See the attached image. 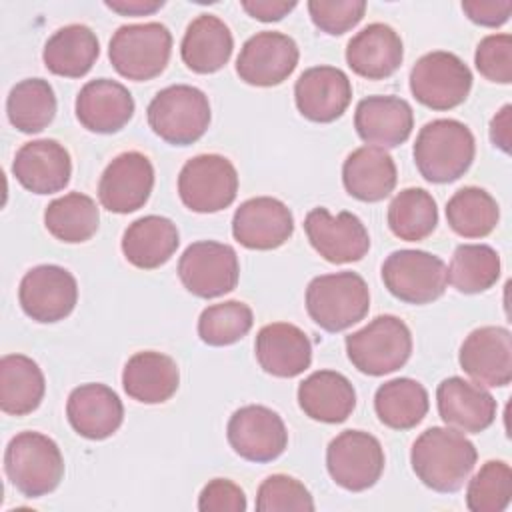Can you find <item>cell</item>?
<instances>
[{
  "instance_id": "1",
  "label": "cell",
  "mask_w": 512,
  "mask_h": 512,
  "mask_svg": "<svg viewBox=\"0 0 512 512\" xmlns=\"http://www.w3.org/2000/svg\"><path fill=\"white\" fill-rule=\"evenodd\" d=\"M474 444L454 428L432 426L412 444L410 464L418 480L436 492H456L476 466Z\"/></svg>"
},
{
  "instance_id": "2",
  "label": "cell",
  "mask_w": 512,
  "mask_h": 512,
  "mask_svg": "<svg viewBox=\"0 0 512 512\" xmlns=\"http://www.w3.org/2000/svg\"><path fill=\"white\" fill-rule=\"evenodd\" d=\"M414 162L424 180L448 184L468 172L476 154L474 134L454 118L424 124L414 142Z\"/></svg>"
},
{
  "instance_id": "3",
  "label": "cell",
  "mask_w": 512,
  "mask_h": 512,
  "mask_svg": "<svg viewBox=\"0 0 512 512\" xmlns=\"http://www.w3.org/2000/svg\"><path fill=\"white\" fill-rule=\"evenodd\" d=\"M4 470L22 496L40 498L58 488L64 476V458L50 436L28 430L8 442Z\"/></svg>"
},
{
  "instance_id": "4",
  "label": "cell",
  "mask_w": 512,
  "mask_h": 512,
  "mask_svg": "<svg viewBox=\"0 0 512 512\" xmlns=\"http://www.w3.org/2000/svg\"><path fill=\"white\" fill-rule=\"evenodd\" d=\"M306 310L322 330L342 332L368 314V284L350 270L316 276L306 288Z\"/></svg>"
},
{
  "instance_id": "5",
  "label": "cell",
  "mask_w": 512,
  "mask_h": 512,
  "mask_svg": "<svg viewBox=\"0 0 512 512\" xmlns=\"http://www.w3.org/2000/svg\"><path fill=\"white\" fill-rule=\"evenodd\" d=\"M352 366L368 376H384L402 368L412 354V334L404 320L392 314L376 316L344 340Z\"/></svg>"
},
{
  "instance_id": "6",
  "label": "cell",
  "mask_w": 512,
  "mask_h": 512,
  "mask_svg": "<svg viewBox=\"0 0 512 512\" xmlns=\"http://www.w3.org/2000/svg\"><path fill=\"white\" fill-rule=\"evenodd\" d=\"M148 124L156 136L172 146H188L204 136L210 126L208 96L190 84L160 90L148 104Z\"/></svg>"
},
{
  "instance_id": "7",
  "label": "cell",
  "mask_w": 512,
  "mask_h": 512,
  "mask_svg": "<svg viewBox=\"0 0 512 512\" xmlns=\"http://www.w3.org/2000/svg\"><path fill=\"white\" fill-rule=\"evenodd\" d=\"M172 54V34L160 22L124 24L108 44L114 70L136 82L152 80L164 72Z\"/></svg>"
},
{
  "instance_id": "8",
  "label": "cell",
  "mask_w": 512,
  "mask_h": 512,
  "mask_svg": "<svg viewBox=\"0 0 512 512\" xmlns=\"http://www.w3.org/2000/svg\"><path fill=\"white\" fill-rule=\"evenodd\" d=\"M238 194V172L220 154H198L178 174V196L186 208L212 214L228 208Z\"/></svg>"
},
{
  "instance_id": "9",
  "label": "cell",
  "mask_w": 512,
  "mask_h": 512,
  "mask_svg": "<svg viewBox=\"0 0 512 512\" xmlns=\"http://www.w3.org/2000/svg\"><path fill=\"white\" fill-rule=\"evenodd\" d=\"M472 88V72L452 52L434 50L424 54L410 70L412 96L432 110L460 106Z\"/></svg>"
},
{
  "instance_id": "10",
  "label": "cell",
  "mask_w": 512,
  "mask_h": 512,
  "mask_svg": "<svg viewBox=\"0 0 512 512\" xmlns=\"http://www.w3.org/2000/svg\"><path fill=\"white\" fill-rule=\"evenodd\" d=\"M382 282L406 304H428L446 290V264L426 250H396L382 264Z\"/></svg>"
},
{
  "instance_id": "11",
  "label": "cell",
  "mask_w": 512,
  "mask_h": 512,
  "mask_svg": "<svg viewBox=\"0 0 512 512\" xmlns=\"http://www.w3.org/2000/svg\"><path fill=\"white\" fill-rule=\"evenodd\" d=\"M178 276L184 288L198 298H218L238 284L240 264L236 250L214 240L190 244L178 260Z\"/></svg>"
},
{
  "instance_id": "12",
  "label": "cell",
  "mask_w": 512,
  "mask_h": 512,
  "mask_svg": "<svg viewBox=\"0 0 512 512\" xmlns=\"http://www.w3.org/2000/svg\"><path fill=\"white\" fill-rule=\"evenodd\" d=\"M384 460L382 444L364 430H344L326 448L330 478L350 492L372 488L384 472Z\"/></svg>"
},
{
  "instance_id": "13",
  "label": "cell",
  "mask_w": 512,
  "mask_h": 512,
  "mask_svg": "<svg viewBox=\"0 0 512 512\" xmlns=\"http://www.w3.org/2000/svg\"><path fill=\"white\" fill-rule=\"evenodd\" d=\"M18 300L28 318L40 324H52L64 320L74 310L78 284L66 268L40 264L22 276Z\"/></svg>"
},
{
  "instance_id": "14",
  "label": "cell",
  "mask_w": 512,
  "mask_h": 512,
  "mask_svg": "<svg viewBox=\"0 0 512 512\" xmlns=\"http://www.w3.org/2000/svg\"><path fill=\"white\" fill-rule=\"evenodd\" d=\"M298 44L294 38L274 30L250 36L236 58V74L250 86L270 88L282 84L298 66Z\"/></svg>"
},
{
  "instance_id": "15",
  "label": "cell",
  "mask_w": 512,
  "mask_h": 512,
  "mask_svg": "<svg viewBox=\"0 0 512 512\" xmlns=\"http://www.w3.org/2000/svg\"><path fill=\"white\" fill-rule=\"evenodd\" d=\"M304 232L312 248L332 264L362 260L370 250V236L362 220L352 212L330 214L318 206L304 218Z\"/></svg>"
},
{
  "instance_id": "16",
  "label": "cell",
  "mask_w": 512,
  "mask_h": 512,
  "mask_svg": "<svg viewBox=\"0 0 512 512\" xmlns=\"http://www.w3.org/2000/svg\"><path fill=\"white\" fill-rule=\"evenodd\" d=\"M226 436L232 450L248 462H272L288 446L284 420L260 404L238 408L228 420Z\"/></svg>"
},
{
  "instance_id": "17",
  "label": "cell",
  "mask_w": 512,
  "mask_h": 512,
  "mask_svg": "<svg viewBox=\"0 0 512 512\" xmlns=\"http://www.w3.org/2000/svg\"><path fill=\"white\" fill-rule=\"evenodd\" d=\"M154 188V166L142 152L118 154L102 172L98 200L114 214H130L142 208Z\"/></svg>"
},
{
  "instance_id": "18",
  "label": "cell",
  "mask_w": 512,
  "mask_h": 512,
  "mask_svg": "<svg viewBox=\"0 0 512 512\" xmlns=\"http://www.w3.org/2000/svg\"><path fill=\"white\" fill-rule=\"evenodd\" d=\"M460 368L482 386L500 388L512 380V336L502 326H480L472 330L458 354Z\"/></svg>"
},
{
  "instance_id": "19",
  "label": "cell",
  "mask_w": 512,
  "mask_h": 512,
  "mask_svg": "<svg viewBox=\"0 0 512 512\" xmlns=\"http://www.w3.org/2000/svg\"><path fill=\"white\" fill-rule=\"evenodd\" d=\"M294 232L290 208L272 196H256L242 202L232 218L234 240L248 250H274Z\"/></svg>"
},
{
  "instance_id": "20",
  "label": "cell",
  "mask_w": 512,
  "mask_h": 512,
  "mask_svg": "<svg viewBox=\"0 0 512 512\" xmlns=\"http://www.w3.org/2000/svg\"><path fill=\"white\" fill-rule=\"evenodd\" d=\"M350 100V78L336 66H312L294 84L296 108L312 122H334L346 112Z\"/></svg>"
},
{
  "instance_id": "21",
  "label": "cell",
  "mask_w": 512,
  "mask_h": 512,
  "mask_svg": "<svg viewBox=\"0 0 512 512\" xmlns=\"http://www.w3.org/2000/svg\"><path fill=\"white\" fill-rule=\"evenodd\" d=\"M436 404L442 422L458 432L478 434L492 426L498 404L480 384L450 376L438 384Z\"/></svg>"
},
{
  "instance_id": "22",
  "label": "cell",
  "mask_w": 512,
  "mask_h": 512,
  "mask_svg": "<svg viewBox=\"0 0 512 512\" xmlns=\"http://www.w3.org/2000/svg\"><path fill=\"white\" fill-rule=\"evenodd\" d=\"M12 174L32 194H54L68 186L72 160L60 142L52 138L32 140L16 152Z\"/></svg>"
},
{
  "instance_id": "23",
  "label": "cell",
  "mask_w": 512,
  "mask_h": 512,
  "mask_svg": "<svg viewBox=\"0 0 512 512\" xmlns=\"http://www.w3.org/2000/svg\"><path fill=\"white\" fill-rule=\"evenodd\" d=\"M134 116V98L128 88L110 78L86 82L76 96L78 122L96 134H114Z\"/></svg>"
},
{
  "instance_id": "24",
  "label": "cell",
  "mask_w": 512,
  "mask_h": 512,
  "mask_svg": "<svg viewBox=\"0 0 512 512\" xmlns=\"http://www.w3.org/2000/svg\"><path fill=\"white\" fill-rule=\"evenodd\" d=\"M66 416L76 434L88 440H104L122 426L124 406L110 386L90 382L70 392Z\"/></svg>"
},
{
  "instance_id": "25",
  "label": "cell",
  "mask_w": 512,
  "mask_h": 512,
  "mask_svg": "<svg viewBox=\"0 0 512 512\" xmlns=\"http://www.w3.org/2000/svg\"><path fill=\"white\" fill-rule=\"evenodd\" d=\"M354 128L368 146L396 148L414 128L412 106L398 96H368L358 102Z\"/></svg>"
},
{
  "instance_id": "26",
  "label": "cell",
  "mask_w": 512,
  "mask_h": 512,
  "mask_svg": "<svg viewBox=\"0 0 512 512\" xmlns=\"http://www.w3.org/2000/svg\"><path fill=\"white\" fill-rule=\"evenodd\" d=\"M256 360L260 368L278 378L300 376L312 364V344L304 330L288 322H272L258 330Z\"/></svg>"
},
{
  "instance_id": "27",
  "label": "cell",
  "mask_w": 512,
  "mask_h": 512,
  "mask_svg": "<svg viewBox=\"0 0 512 512\" xmlns=\"http://www.w3.org/2000/svg\"><path fill=\"white\" fill-rule=\"evenodd\" d=\"M404 58L400 34L382 22L368 24L346 46V62L354 74L368 80L392 76Z\"/></svg>"
},
{
  "instance_id": "28",
  "label": "cell",
  "mask_w": 512,
  "mask_h": 512,
  "mask_svg": "<svg viewBox=\"0 0 512 512\" xmlns=\"http://www.w3.org/2000/svg\"><path fill=\"white\" fill-rule=\"evenodd\" d=\"M180 384V370L174 358L156 350L136 352L122 370L124 392L142 404L170 400Z\"/></svg>"
},
{
  "instance_id": "29",
  "label": "cell",
  "mask_w": 512,
  "mask_h": 512,
  "mask_svg": "<svg viewBox=\"0 0 512 512\" xmlns=\"http://www.w3.org/2000/svg\"><path fill=\"white\" fill-rule=\"evenodd\" d=\"M300 410L324 424L344 422L356 406V390L352 382L336 370H316L298 386Z\"/></svg>"
},
{
  "instance_id": "30",
  "label": "cell",
  "mask_w": 512,
  "mask_h": 512,
  "mask_svg": "<svg viewBox=\"0 0 512 512\" xmlns=\"http://www.w3.org/2000/svg\"><path fill=\"white\" fill-rule=\"evenodd\" d=\"M398 180L392 156L378 146H362L348 154L342 164L346 192L362 202H380L394 190Z\"/></svg>"
},
{
  "instance_id": "31",
  "label": "cell",
  "mask_w": 512,
  "mask_h": 512,
  "mask_svg": "<svg viewBox=\"0 0 512 512\" xmlns=\"http://www.w3.org/2000/svg\"><path fill=\"white\" fill-rule=\"evenodd\" d=\"M234 38L230 28L214 14L196 16L182 38V62L196 74H212L224 68L232 56Z\"/></svg>"
},
{
  "instance_id": "32",
  "label": "cell",
  "mask_w": 512,
  "mask_h": 512,
  "mask_svg": "<svg viewBox=\"0 0 512 512\" xmlns=\"http://www.w3.org/2000/svg\"><path fill=\"white\" fill-rule=\"evenodd\" d=\"M180 244L176 224L164 216H142L134 220L122 236L126 260L142 270H154L166 264Z\"/></svg>"
},
{
  "instance_id": "33",
  "label": "cell",
  "mask_w": 512,
  "mask_h": 512,
  "mask_svg": "<svg viewBox=\"0 0 512 512\" xmlns=\"http://www.w3.org/2000/svg\"><path fill=\"white\" fill-rule=\"evenodd\" d=\"M100 44L96 34L84 24L58 28L44 44L42 60L48 72L64 78H82L98 60Z\"/></svg>"
},
{
  "instance_id": "34",
  "label": "cell",
  "mask_w": 512,
  "mask_h": 512,
  "mask_svg": "<svg viewBox=\"0 0 512 512\" xmlns=\"http://www.w3.org/2000/svg\"><path fill=\"white\" fill-rule=\"evenodd\" d=\"M46 380L40 366L24 354H6L0 360V408L10 416L34 412L44 398Z\"/></svg>"
},
{
  "instance_id": "35",
  "label": "cell",
  "mask_w": 512,
  "mask_h": 512,
  "mask_svg": "<svg viewBox=\"0 0 512 512\" xmlns=\"http://www.w3.org/2000/svg\"><path fill=\"white\" fill-rule=\"evenodd\" d=\"M430 400L426 388L412 378H394L378 386L374 410L378 420L392 430H410L428 414Z\"/></svg>"
},
{
  "instance_id": "36",
  "label": "cell",
  "mask_w": 512,
  "mask_h": 512,
  "mask_svg": "<svg viewBox=\"0 0 512 512\" xmlns=\"http://www.w3.org/2000/svg\"><path fill=\"white\" fill-rule=\"evenodd\" d=\"M100 222V212L96 202L82 194L70 192L52 200L44 210L46 230L60 242L80 244L90 240Z\"/></svg>"
},
{
  "instance_id": "37",
  "label": "cell",
  "mask_w": 512,
  "mask_h": 512,
  "mask_svg": "<svg viewBox=\"0 0 512 512\" xmlns=\"http://www.w3.org/2000/svg\"><path fill=\"white\" fill-rule=\"evenodd\" d=\"M10 124L24 132H42L56 116V96L52 86L42 78H26L12 86L6 100Z\"/></svg>"
},
{
  "instance_id": "38",
  "label": "cell",
  "mask_w": 512,
  "mask_h": 512,
  "mask_svg": "<svg viewBox=\"0 0 512 512\" xmlns=\"http://www.w3.org/2000/svg\"><path fill=\"white\" fill-rule=\"evenodd\" d=\"M448 226L462 238L488 236L498 220L500 208L490 192L478 186H464L446 204Z\"/></svg>"
},
{
  "instance_id": "39",
  "label": "cell",
  "mask_w": 512,
  "mask_h": 512,
  "mask_svg": "<svg viewBox=\"0 0 512 512\" xmlns=\"http://www.w3.org/2000/svg\"><path fill=\"white\" fill-rule=\"evenodd\" d=\"M436 224V200L424 188L400 190L388 206V228L400 240L420 242L436 230Z\"/></svg>"
},
{
  "instance_id": "40",
  "label": "cell",
  "mask_w": 512,
  "mask_h": 512,
  "mask_svg": "<svg viewBox=\"0 0 512 512\" xmlns=\"http://www.w3.org/2000/svg\"><path fill=\"white\" fill-rule=\"evenodd\" d=\"M446 278L462 294L486 292L500 278V256L488 244H460L446 268Z\"/></svg>"
},
{
  "instance_id": "41",
  "label": "cell",
  "mask_w": 512,
  "mask_h": 512,
  "mask_svg": "<svg viewBox=\"0 0 512 512\" xmlns=\"http://www.w3.org/2000/svg\"><path fill=\"white\" fill-rule=\"evenodd\" d=\"M254 324L252 308L240 300H226L202 310L198 336L208 346H230L242 340Z\"/></svg>"
},
{
  "instance_id": "42",
  "label": "cell",
  "mask_w": 512,
  "mask_h": 512,
  "mask_svg": "<svg viewBox=\"0 0 512 512\" xmlns=\"http://www.w3.org/2000/svg\"><path fill=\"white\" fill-rule=\"evenodd\" d=\"M512 498V470L504 460H488L468 482L466 506L472 512H502Z\"/></svg>"
},
{
  "instance_id": "43",
  "label": "cell",
  "mask_w": 512,
  "mask_h": 512,
  "mask_svg": "<svg viewBox=\"0 0 512 512\" xmlns=\"http://www.w3.org/2000/svg\"><path fill=\"white\" fill-rule=\"evenodd\" d=\"M258 512H312L314 500L308 488L286 474L268 476L256 494Z\"/></svg>"
},
{
  "instance_id": "44",
  "label": "cell",
  "mask_w": 512,
  "mask_h": 512,
  "mask_svg": "<svg viewBox=\"0 0 512 512\" xmlns=\"http://www.w3.org/2000/svg\"><path fill=\"white\" fill-rule=\"evenodd\" d=\"M308 12L314 26L330 36L352 30L366 12L364 0H310Z\"/></svg>"
},
{
  "instance_id": "45",
  "label": "cell",
  "mask_w": 512,
  "mask_h": 512,
  "mask_svg": "<svg viewBox=\"0 0 512 512\" xmlns=\"http://www.w3.org/2000/svg\"><path fill=\"white\" fill-rule=\"evenodd\" d=\"M474 64L478 72L498 84L512 82V36L510 34H490L480 40L474 54Z\"/></svg>"
},
{
  "instance_id": "46",
  "label": "cell",
  "mask_w": 512,
  "mask_h": 512,
  "mask_svg": "<svg viewBox=\"0 0 512 512\" xmlns=\"http://www.w3.org/2000/svg\"><path fill=\"white\" fill-rule=\"evenodd\" d=\"M246 506L244 490L226 478L210 480L198 496L200 512H244Z\"/></svg>"
},
{
  "instance_id": "47",
  "label": "cell",
  "mask_w": 512,
  "mask_h": 512,
  "mask_svg": "<svg viewBox=\"0 0 512 512\" xmlns=\"http://www.w3.org/2000/svg\"><path fill=\"white\" fill-rule=\"evenodd\" d=\"M464 14L480 26L496 28L508 22L512 12L510 0H466L462 2Z\"/></svg>"
},
{
  "instance_id": "48",
  "label": "cell",
  "mask_w": 512,
  "mask_h": 512,
  "mask_svg": "<svg viewBox=\"0 0 512 512\" xmlns=\"http://www.w3.org/2000/svg\"><path fill=\"white\" fill-rule=\"evenodd\" d=\"M242 8L256 20L260 22H276L288 16L294 8L296 2H286V0H244Z\"/></svg>"
},
{
  "instance_id": "49",
  "label": "cell",
  "mask_w": 512,
  "mask_h": 512,
  "mask_svg": "<svg viewBox=\"0 0 512 512\" xmlns=\"http://www.w3.org/2000/svg\"><path fill=\"white\" fill-rule=\"evenodd\" d=\"M104 6L122 16H146L160 10L164 2L162 0H106Z\"/></svg>"
},
{
  "instance_id": "50",
  "label": "cell",
  "mask_w": 512,
  "mask_h": 512,
  "mask_svg": "<svg viewBox=\"0 0 512 512\" xmlns=\"http://www.w3.org/2000/svg\"><path fill=\"white\" fill-rule=\"evenodd\" d=\"M510 112H512V106L506 104L500 108V112L490 122V140L494 146H498L506 154L510 152V138H512Z\"/></svg>"
}]
</instances>
